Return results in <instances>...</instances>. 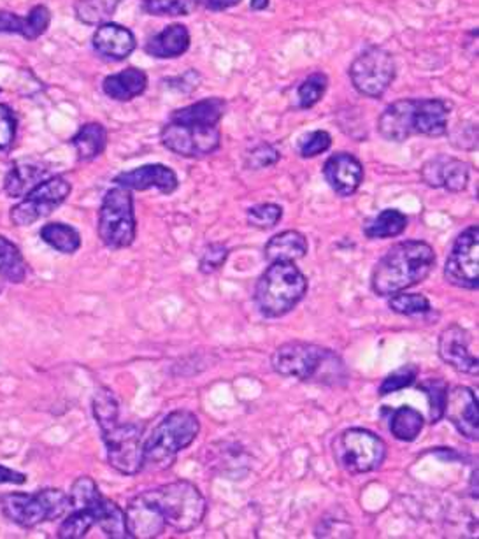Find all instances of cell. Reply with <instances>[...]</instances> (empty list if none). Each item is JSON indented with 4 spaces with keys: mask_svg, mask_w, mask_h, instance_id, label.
I'll use <instances>...</instances> for the list:
<instances>
[{
    "mask_svg": "<svg viewBox=\"0 0 479 539\" xmlns=\"http://www.w3.org/2000/svg\"><path fill=\"white\" fill-rule=\"evenodd\" d=\"M435 266V251L425 241L392 246L376 264L371 276L374 294L392 297L420 285Z\"/></svg>",
    "mask_w": 479,
    "mask_h": 539,
    "instance_id": "1",
    "label": "cell"
},
{
    "mask_svg": "<svg viewBox=\"0 0 479 539\" xmlns=\"http://www.w3.org/2000/svg\"><path fill=\"white\" fill-rule=\"evenodd\" d=\"M452 104L441 99H402L385 109L377 120V131L388 141L402 142L411 135L439 137L448 132Z\"/></svg>",
    "mask_w": 479,
    "mask_h": 539,
    "instance_id": "2",
    "label": "cell"
},
{
    "mask_svg": "<svg viewBox=\"0 0 479 539\" xmlns=\"http://www.w3.org/2000/svg\"><path fill=\"white\" fill-rule=\"evenodd\" d=\"M200 432V422L195 413L176 409L161 418L159 426L142 443V469L165 471L178 454L187 450Z\"/></svg>",
    "mask_w": 479,
    "mask_h": 539,
    "instance_id": "3",
    "label": "cell"
},
{
    "mask_svg": "<svg viewBox=\"0 0 479 539\" xmlns=\"http://www.w3.org/2000/svg\"><path fill=\"white\" fill-rule=\"evenodd\" d=\"M272 369L281 377L300 381L336 383L345 377V366L334 351L300 341L285 343L274 351Z\"/></svg>",
    "mask_w": 479,
    "mask_h": 539,
    "instance_id": "4",
    "label": "cell"
},
{
    "mask_svg": "<svg viewBox=\"0 0 479 539\" xmlns=\"http://www.w3.org/2000/svg\"><path fill=\"white\" fill-rule=\"evenodd\" d=\"M306 292L308 279L295 262H272L257 283L255 302L266 318H279L290 313Z\"/></svg>",
    "mask_w": 479,
    "mask_h": 539,
    "instance_id": "5",
    "label": "cell"
},
{
    "mask_svg": "<svg viewBox=\"0 0 479 539\" xmlns=\"http://www.w3.org/2000/svg\"><path fill=\"white\" fill-rule=\"evenodd\" d=\"M69 510L71 499L60 488H43L35 494H5L0 499L2 514L24 529L64 518Z\"/></svg>",
    "mask_w": 479,
    "mask_h": 539,
    "instance_id": "6",
    "label": "cell"
},
{
    "mask_svg": "<svg viewBox=\"0 0 479 539\" xmlns=\"http://www.w3.org/2000/svg\"><path fill=\"white\" fill-rule=\"evenodd\" d=\"M148 492L157 503L165 524L174 531L188 533L202 524L208 505L199 486L191 482L178 480Z\"/></svg>",
    "mask_w": 479,
    "mask_h": 539,
    "instance_id": "7",
    "label": "cell"
},
{
    "mask_svg": "<svg viewBox=\"0 0 479 539\" xmlns=\"http://www.w3.org/2000/svg\"><path fill=\"white\" fill-rule=\"evenodd\" d=\"M99 238L111 250L129 248L135 240L137 221L133 213L131 190L114 187L107 190L99 211Z\"/></svg>",
    "mask_w": 479,
    "mask_h": 539,
    "instance_id": "8",
    "label": "cell"
},
{
    "mask_svg": "<svg viewBox=\"0 0 479 539\" xmlns=\"http://www.w3.org/2000/svg\"><path fill=\"white\" fill-rule=\"evenodd\" d=\"M334 457L351 475L373 473L386 457L385 441L367 429H347L334 441Z\"/></svg>",
    "mask_w": 479,
    "mask_h": 539,
    "instance_id": "9",
    "label": "cell"
},
{
    "mask_svg": "<svg viewBox=\"0 0 479 539\" xmlns=\"http://www.w3.org/2000/svg\"><path fill=\"white\" fill-rule=\"evenodd\" d=\"M71 191L73 185L64 176L46 178L11 210V221L18 227L34 225L35 221L52 215L58 206L65 202Z\"/></svg>",
    "mask_w": 479,
    "mask_h": 539,
    "instance_id": "10",
    "label": "cell"
},
{
    "mask_svg": "<svg viewBox=\"0 0 479 539\" xmlns=\"http://www.w3.org/2000/svg\"><path fill=\"white\" fill-rule=\"evenodd\" d=\"M220 141L221 134L218 125H193L169 120L161 131L163 146L187 159L211 155L220 148Z\"/></svg>",
    "mask_w": 479,
    "mask_h": 539,
    "instance_id": "11",
    "label": "cell"
},
{
    "mask_svg": "<svg viewBox=\"0 0 479 539\" xmlns=\"http://www.w3.org/2000/svg\"><path fill=\"white\" fill-rule=\"evenodd\" d=\"M353 86L367 97H381L396 78L394 56L383 48H369L351 64Z\"/></svg>",
    "mask_w": 479,
    "mask_h": 539,
    "instance_id": "12",
    "label": "cell"
},
{
    "mask_svg": "<svg viewBox=\"0 0 479 539\" xmlns=\"http://www.w3.org/2000/svg\"><path fill=\"white\" fill-rule=\"evenodd\" d=\"M446 281L465 290H478L479 287V229L471 225L452 246L445 266Z\"/></svg>",
    "mask_w": 479,
    "mask_h": 539,
    "instance_id": "13",
    "label": "cell"
},
{
    "mask_svg": "<svg viewBox=\"0 0 479 539\" xmlns=\"http://www.w3.org/2000/svg\"><path fill=\"white\" fill-rule=\"evenodd\" d=\"M109 466L120 475L133 476L142 469V429L120 422L103 432Z\"/></svg>",
    "mask_w": 479,
    "mask_h": 539,
    "instance_id": "14",
    "label": "cell"
},
{
    "mask_svg": "<svg viewBox=\"0 0 479 539\" xmlns=\"http://www.w3.org/2000/svg\"><path fill=\"white\" fill-rule=\"evenodd\" d=\"M445 416L469 441H478L479 411L478 397L469 387H455L448 390Z\"/></svg>",
    "mask_w": 479,
    "mask_h": 539,
    "instance_id": "15",
    "label": "cell"
},
{
    "mask_svg": "<svg viewBox=\"0 0 479 539\" xmlns=\"http://www.w3.org/2000/svg\"><path fill=\"white\" fill-rule=\"evenodd\" d=\"M125 520H127V531L131 538H159L167 527L163 514L160 512L157 503L152 499L148 490L141 492L129 503Z\"/></svg>",
    "mask_w": 479,
    "mask_h": 539,
    "instance_id": "16",
    "label": "cell"
},
{
    "mask_svg": "<svg viewBox=\"0 0 479 539\" xmlns=\"http://www.w3.org/2000/svg\"><path fill=\"white\" fill-rule=\"evenodd\" d=\"M439 357L460 373L478 375V357L469 350V334L460 325H450L441 332Z\"/></svg>",
    "mask_w": 479,
    "mask_h": 539,
    "instance_id": "17",
    "label": "cell"
},
{
    "mask_svg": "<svg viewBox=\"0 0 479 539\" xmlns=\"http://www.w3.org/2000/svg\"><path fill=\"white\" fill-rule=\"evenodd\" d=\"M114 183L118 187H123L127 190H144L155 189L161 193H172L178 190V176L176 172L161 163H150L137 167L129 172H122L114 178Z\"/></svg>",
    "mask_w": 479,
    "mask_h": 539,
    "instance_id": "18",
    "label": "cell"
},
{
    "mask_svg": "<svg viewBox=\"0 0 479 539\" xmlns=\"http://www.w3.org/2000/svg\"><path fill=\"white\" fill-rule=\"evenodd\" d=\"M422 178L428 187L462 191L469 183V165L452 157L439 155L424 165Z\"/></svg>",
    "mask_w": 479,
    "mask_h": 539,
    "instance_id": "19",
    "label": "cell"
},
{
    "mask_svg": "<svg viewBox=\"0 0 479 539\" xmlns=\"http://www.w3.org/2000/svg\"><path fill=\"white\" fill-rule=\"evenodd\" d=\"M323 176L337 195L349 197L362 185L364 167L349 153H336L325 162Z\"/></svg>",
    "mask_w": 479,
    "mask_h": 539,
    "instance_id": "20",
    "label": "cell"
},
{
    "mask_svg": "<svg viewBox=\"0 0 479 539\" xmlns=\"http://www.w3.org/2000/svg\"><path fill=\"white\" fill-rule=\"evenodd\" d=\"M93 50L112 62L125 60L135 50V37L118 24H103L93 34Z\"/></svg>",
    "mask_w": 479,
    "mask_h": 539,
    "instance_id": "21",
    "label": "cell"
},
{
    "mask_svg": "<svg viewBox=\"0 0 479 539\" xmlns=\"http://www.w3.org/2000/svg\"><path fill=\"white\" fill-rule=\"evenodd\" d=\"M46 178H50V169L44 163L20 161L7 172L4 181V191L13 199L25 197L30 190L35 189Z\"/></svg>",
    "mask_w": 479,
    "mask_h": 539,
    "instance_id": "22",
    "label": "cell"
},
{
    "mask_svg": "<svg viewBox=\"0 0 479 539\" xmlns=\"http://www.w3.org/2000/svg\"><path fill=\"white\" fill-rule=\"evenodd\" d=\"M309 244L304 234L297 230H285L269 240L264 248V257L272 262H297L306 257Z\"/></svg>",
    "mask_w": 479,
    "mask_h": 539,
    "instance_id": "23",
    "label": "cell"
},
{
    "mask_svg": "<svg viewBox=\"0 0 479 539\" xmlns=\"http://www.w3.org/2000/svg\"><path fill=\"white\" fill-rule=\"evenodd\" d=\"M146 86H148V76L144 74V71L135 67L125 69L118 74H111L103 83V90L107 97L120 103L132 101L146 90Z\"/></svg>",
    "mask_w": 479,
    "mask_h": 539,
    "instance_id": "24",
    "label": "cell"
},
{
    "mask_svg": "<svg viewBox=\"0 0 479 539\" xmlns=\"http://www.w3.org/2000/svg\"><path fill=\"white\" fill-rule=\"evenodd\" d=\"M190 46V32L185 25H169L153 35L146 44V54L155 58H176Z\"/></svg>",
    "mask_w": 479,
    "mask_h": 539,
    "instance_id": "25",
    "label": "cell"
},
{
    "mask_svg": "<svg viewBox=\"0 0 479 539\" xmlns=\"http://www.w3.org/2000/svg\"><path fill=\"white\" fill-rule=\"evenodd\" d=\"M225 114V103L218 97L204 99L187 108L178 109L171 114L172 122L193 123V125H218Z\"/></svg>",
    "mask_w": 479,
    "mask_h": 539,
    "instance_id": "26",
    "label": "cell"
},
{
    "mask_svg": "<svg viewBox=\"0 0 479 539\" xmlns=\"http://www.w3.org/2000/svg\"><path fill=\"white\" fill-rule=\"evenodd\" d=\"M92 513H93V518H95V525H99L103 529V533L106 534L107 538H131L129 531H127L125 512L116 503H112L111 499H106L103 495L95 503V506L92 508Z\"/></svg>",
    "mask_w": 479,
    "mask_h": 539,
    "instance_id": "27",
    "label": "cell"
},
{
    "mask_svg": "<svg viewBox=\"0 0 479 539\" xmlns=\"http://www.w3.org/2000/svg\"><path fill=\"white\" fill-rule=\"evenodd\" d=\"M73 146L76 150L78 159L83 162H90L104 153L107 144V132L101 123H86L78 134L73 137Z\"/></svg>",
    "mask_w": 479,
    "mask_h": 539,
    "instance_id": "28",
    "label": "cell"
},
{
    "mask_svg": "<svg viewBox=\"0 0 479 539\" xmlns=\"http://www.w3.org/2000/svg\"><path fill=\"white\" fill-rule=\"evenodd\" d=\"M407 229V216L399 210H383L364 225V234L369 240L397 238Z\"/></svg>",
    "mask_w": 479,
    "mask_h": 539,
    "instance_id": "29",
    "label": "cell"
},
{
    "mask_svg": "<svg viewBox=\"0 0 479 539\" xmlns=\"http://www.w3.org/2000/svg\"><path fill=\"white\" fill-rule=\"evenodd\" d=\"M39 234L44 243L50 244L54 250L64 255H73L81 248L80 232L67 223H46Z\"/></svg>",
    "mask_w": 479,
    "mask_h": 539,
    "instance_id": "30",
    "label": "cell"
},
{
    "mask_svg": "<svg viewBox=\"0 0 479 539\" xmlns=\"http://www.w3.org/2000/svg\"><path fill=\"white\" fill-rule=\"evenodd\" d=\"M28 266L20 248L11 240L0 236V276L11 283H24Z\"/></svg>",
    "mask_w": 479,
    "mask_h": 539,
    "instance_id": "31",
    "label": "cell"
},
{
    "mask_svg": "<svg viewBox=\"0 0 479 539\" xmlns=\"http://www.w3.org/2000/svg\"><path fill=\"white\" fill-rule=\"evenodd\" d=\"M424 424H425L424 415L420 411H416L415 407H409V406H402L392 413L390 431L396 439L404 441V443H411L420 436V432L424 429Z\"/></svg>",
    "mask_w": 479,
    "mask_h": 539,
    "instance_id": "32",
    "label": "cell"
},
{
    "mask_svg": "<svg viewBox=\"0 0 479 539\" xmlns=\"http://www.w3.org/2000/svg\"><path fill=\"white\" fill-rule=\"evenodd\" d=\"M122 0H78L74 9L78 20L86 25H103L114 15Z\"/></svg>",
    "mask_w": 479,
    "mask_h": 539,
    "instance_id": "33",
    "label": "cell"
},
{
    "mask_svg": "<svg viewBox=\"0 0 479 539\" xmlns=\"http://www.w3.org/2000/svg\"><path fill=\"white\" fill-rule=\"evenodd\" d=\"M92 409H93V416L101 427V432L111 429L112 426L118 424V416H120V407H118V401L114 397V394L106 388L101 387L92 399Z\"/></svg>",
    "mask_w": 479,
    "mask_h": 539,
    "instance_id": "34",
    "label": "cell"
},
{
    "mask_svg": "<svg viewBox=\"0 0 479 539\" xmlns=\"http://www.w3.org/2000/svg\"><path fill=\"white\" fill-rule=\"evenodd\" d=\"M418 388L425 392L428 406H430V422L437 424L445 416V405L448 396V385L441 377H428L424 379Z\"/></svg>",
    "mask_w": 479,
    "mask_h": 539,
    "instance_id": "35",
    "label": "cell"
},
{
    "mask_svg": "<svg viewBox=\"0 0 479 539\" xmlns=\"http://www.w3.org/2000/svg\"><path fill=\"white\" fill-rule=\"evenodd\" d=\"M93 525L95 518L90 510H71L69 514H65L62 525L58 527L56 536L60 539L84 538Z\"/></svg>",
    "mask_w": 479,
    "mask_h": 539,
    "instance_id": "36",
    "label": "cell"
},
{
    "mask_svg": "<svg viewBox=\"0 0 479 539\" xmlns=\"http://www.w3.org/2000/svg\"><path fill=\"white\" fill-rule=\"evenodd\" d=\"M103 497L97 484L90 476H80L71 486V510H90Z\"/></svg>",
    "mask_w": 479,
    "mask_h": 539,
    "instance_id": "37",
    "label": "cell"
},
{
    "mask_svg": "<svg viewBox=\"0 0 479 539\" xmlns=\"http://www.w3.org/2000/svg\"><path fill=\"white\" fill-rule=\"evenodd\" d=\"M200 0H146L144 7L155 16H188L191 15Z\"/></svg>",
    "mask_w": 479,
    "mask_h": 539,
    "instance_id": "38",
    "label": "cell"
},
{
    "mask_svg": "<svg viewBox=\"0 0 479 539\" xmlns=\"http://www.w3.org/2000/svg\"><path fill=\"white\" fill-rule=\"evenodd\" d=\"M388 308L404 317H415V315H424L430 311V300L422 294H396L390 299Z\"/></svg>",
    "mask_w": 479,
    "mask_h": 539,
    "instance_id": "39",
    "label": "cell"
},
{
    "mask_svg": "<svg viewBox=\"0 0 479 539\" xmlns=\"http://www.w3.org/2000/svg\"><path fill=\"white\" fill-rule=\"evenodd\" d=\"M328 80L325 74L317 73L311 74L306 82L298 86V104L302 109L313 108L315 104H318L319 99L323 97L325 90H327Z\"/></svg>",
    "mask_w": 479,
    "mask_h": 539,
    "instance_id": "40",
    "label": "cell"
},
{
    "mask_svg": "<svg viewBox=\"0 0 479 539\" xmlns=\"http://www.w3.org/2000/svg\"><path fill=\"white\" fill-rule=\"evenodd\" d=\"M283 218V208L278 204H259L248 210V223L255 229L267 230L276 227Z\"/></svg>",
    "mask_w": 479,
    "mask_h": 539,
    "instance_id": "41",
    "label": "cell"
},
{
    "mask_svg": "<svg viewBox=\"0 0 479 539\" xmlns=\"http://www.w3.org/2000/svg\"><path fill=\"white\" fill-rule=\"evenodd\" d=\"M418 377V368L409 364V366H402L397 371H394L392 375L383 379L381 387H379V396L385 397L388 394H396L399 390H404L407 387H411L415 383V379Z\"/></svg>",
    "mask_w": 479,
    "mask_h": 539,
    "instance_id": "42",
    "label": "cell"
},
{
    "mask_svg": "<svg viewBox=\"0 0 479 539\" xmlns=\"http://www.w3.org/2000/svg\"><path fill=\"white\" fill-rule=\"evenodd\" d=\"M332 144V137L325 131H315L311 134L302 137V141L298 142V153L304 159H313L318 157L321 153H325Z\"/></svg>",
    "mask_w": 479,
    "mask_h": 539,
    "instance_id": "43",
    "label": "cell"
},
{
    "mask_svg": "<svg viewBox=\"0 0 479 539\" xmlns=\"http://www.w3.org/2000/svg\"><path fill=\"white\" fill-rule=\"evenodd\" d=\"M229 259V248L223 244L213 243L206 246L202 251L199 270L202 274H213L216 270H221Z\"/></svg>",
    "mask_w": 479,
    "mask_h": 539,
    "instance_id": "44",
    "label": "cell"
},
{
    "mask_svg": "<svg viewBox=\"0 0 479 539\" xmlns=\"http://www.w3.org/2000/svg\"><path fill=\"white\" fill-rule=\"evenodd\" d=\"M16 132H18V120L15 111L5 104H0V150L2 152H7L13 148Z\"/></svg>",
    "mask_w": 479,
    "mask_h": 539,
    "instance_id": "45",
    "label": "cell"
},
{
    "mask_svg": "<svg viewBox=\"0 0 479 539\" xmlns=\"http://www.w3.org/2000/svg\"><path fill=\"white\" fill-rule=\"evenodd\" d=\"M25 18H27L25 39L28 41H35L37 37H41L52 24V13L46 5H35Z\"/></svg>",
    "mask_w": 479,
    "mask_h": 539,
    "instance_id": "46",
    "label": "cell"
},
{
    "mask_svg": "<svg viewBox=\"0 0 479 539\" xmlns=\"http://www.w3.org/2000/svg\"><path fill=\"white\" fill-rule=\"evenodd\" d=\"M279 161V152L274 150L270 144H260L248 155V167L253 171L264 169L267 165H272Z\"/></svg>",
    "mask_w": 479,
    "mask_h": 539,
    "instance_id": "47",
    "label": "cell"
},
{
    "mask_svg": "<svg viewBox=\"0 0 479 539\" xmlns=\"http://www.w3.org/2000/svg\"><path fill=\"white\" fill-rule=\"evenodd\" d=\"M0 34L27 35V18H22L11 11H0Z\"/></svg>",
    "mask_w": 479,
    "mask_h": 539,
    "instance_id": "48",
    "label": "cell"
},
{
    "mask_svg": "<svg viewBox=\"0 0 479 539\" xmlns=\"http://www.w3.org/2000/svg\"><path fill=\"white\" fill-rule=\"evenodd\" d=\"M27 482V475L18 473L15 469H9L5 466H0V485H24Z\"/></svg>",
    "mask_w": 479,
    "mask_h": 539,
    "instance_id": "49",
    "label": "cell"
},
{
    "mask_svg": "<svg viewBox=\"0 0 479 539\" xmlns=\"http://www.w3.org/2000/svg\"><path fill=\"white\" fill-rule=\"evenodd\" d=\"M240 0H208L206 5L211 9V11H223V9H229V7H234L238 5Z\"/></svg>",
    "mask_w": 479,
    "mask_h": 539,
    "instance_id": "50",
    "label": "cell"
},
{
    "mask_svg": "<svg viewBox=\"0 0 479 539\" xmlns=\"http://www.w3.org/2000/svg\"><path fill=\"white\" fill-rule=\"evenodd\" d=\"M471 495L474 499H478V469L473 473V480H471Z\"/></svg>",
    "mask_w": 479,
    "mask_h": 539,
    "instance_id": "51",
    "label": "cell"
},
{
    "mask_svg": "<svg viewBox=\"0 0 479 539\" xmlns=\"http://www.w3.org/2000/svg\"><path fill=\"white\" fill-rule=\"evenodd\" d=\"M251 9H255V11H264L269 7V0H251Z\"/></svg>",
    "mask_w": 479,
    "mask_h": 539,
    "instance_id": "52",
    "label": "cell"
}]
</instances>
